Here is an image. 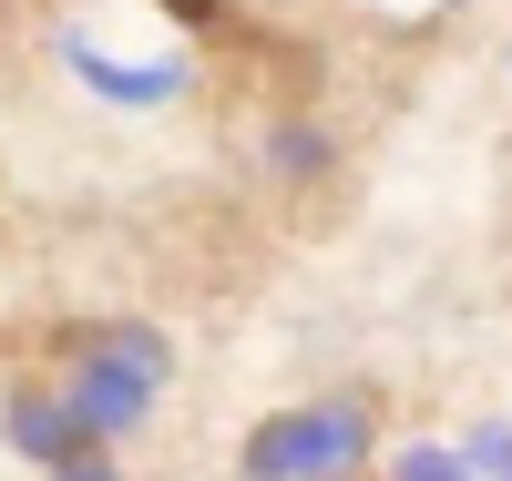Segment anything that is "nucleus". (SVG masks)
<instances>
[{
	"mask_svg": "<svg viewBox=\"0 0 512 481\" xmlns=\"http://www.w3.org/2000/svg\"><path fill=\"white\" fill-rule=\"evenodd\" d=\"M164 11H175V21H216V0H164Z\"/></svg>",
	"mask_w": 512,
	"mask_h": 481,
	"instance_id": "f257e3e1",
	"label": "nucleus"
}]
</instances>
